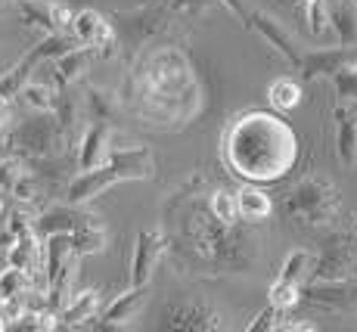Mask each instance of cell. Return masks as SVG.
Wrapping results in <instances>:
<instances>
[{
	"label": "cell",
	"mask_w": 357,
	"mask_h": 332,
	"mask_svg": "<svg viewBox=\"0 0 357 332\" xmlns=\"http://www.w3.org/2000/svg\"><path fill=\"white\" fill-rule=\"evenodd\" d=\"M298 158V137L280 115L245 112L230 121L224 134V162L236 177L255 183L283 181Z\"/></svg>",
	"instance_id": "1"
},
{
	"label": "cell",
	"mask_w": 357,
	"mask_h": 332,
	"mask_svg": "<svg viewBox=\"0 0 357 332\" xmlns=\"http://www.w3.org/2000/svg\"><path fill=\"white\" fill-rule=\"evenodd\" d=\"M155 162L153 152L146 146H121V149H109V158L102 165L91 171H81L75 181H68L66 186V202H87V199H97L100 193H106L109 186L121 183V181H143V177H153Z\"/></svg>",
	"instance_id": "2"
},
{
	"label": "cell",
	"mask_w": 357,
	"mask_h": 332,
	"mask_svg": "<svg viewBox=\"0 0 357 332\" xmlns=\"http://www.w3.org/2000/svg\"><path fill=\"white\" fill-rule=\"evenodd\" d=\"M286 218L307 227H324L339 214V193L324 177H305L286 193L283 199Z\"/></svg>",
	"instance_id": "3"
},
{
	"label": "cell",
	"mask_w": 357,
	"mask_h": 332,
	"mask_svg": "<svg viewBox=\"0 0 357 332\" xmlns=\"http://www.w3.org/2000/svg\"><path fill=\"white\" fill-rule=\"evenodd\" d=\"M357 271V230L326 236L320 255H314L311 280H348Z\"/></svg>",
	"instance_id": "4"
},
{
	"label": "cell",
	"mask_w": 357,
	"mask_h": 332,
	"mask_svg": "<svg viewBox=\"0 0 357 332\" xmlns=\"http://www.w3.org/2000/svg\"><path fill=\"white\" fill-rule=\"evenodd\" d=\"M66 140L63 121L53 112H38L16 130V146L29 158H50L53 149Z\"/></svg>",
	"instance_id": "5"
},
{
	"label": "cell",
	"mask_w": 357,
	"mask_h": 332,
	"mask_svg": "<svg viewBox=\"0 0 357 332\" xmlns=\"http://www.w3.org/2000/svg\"><path fill=\"white\" fill-rule=\"evenodd\" d=\"M72 34L81 47H93L97 56L102 59H112L115 56V47H119V38H115L112 25L100 16L97 10H78L72 19Z\"/></svg>",
	"instance_id": "6"
},
{
	"label": "cell",
	"mask_w": 357,
	"mask_h": 332,
	"mask_svg": "<svg viewBox=\"0 0 357 332\" xmlns=\"http://www.w3.org/2000/svg\"><path fill=\"white\" fill-rule=\"evenodd\" d=\"M357 62V47H324V50H311L301 56V81H317V78H333L335 72H342L345 66Z\"/></svg>",
	"instance_id": "7"
},
{
	"label": "cell",
	"mask_w": 357,
	"mask_h": 332,
	"mask_svg": "<svg viewBox=\"0 0 357 332\" xmlns=\"http://www.w3.org/2000/svg\"><path fill=\"white\" fill-rule=\"evenodd\" d=\"M162 329H187V332H211L224 329V317L205 304H171L162 314Z\"/></svg>",
	"instance_id": "8"
},
{
	"label": "cell",
	"mask_w": 357,
	"mask_h": 332,
	"mask_svg": "<svg viewBox=\"0 0 357 332\" xmlns=\"http://www.w3.org/2000/svg\"><path fill=\"white\" fill-rule=\"evenodd\" d=\"M168 242L159 230H143L137 233V246H134V258H130V286H149L155 264L165 255Z\"/></svg>",
	"instance_id": "9"
},
{
	"label": "cell",
	"mask_w": 357,
	"mask_h": 332,
	"mask_svg": "<svg viewBox=\"0 0 357 332\" xmlns=\"http://www.w3.org/2000/svg\"><path fill=\"white\" fill-rule=\"evenodd\" d=\"M245 29H252L255 34H261V38L267 40V47H273V50H277L280 56L289 62V66H295V68L301 66V56H305V53L295 47L292 34L286 31L273 16H267V13H249V19H245Z\"/></svg>",
	"instance_id": "10"
},
{
	"label": "cell",
	"mask_w": 357,
	"mask_h": 332,
	"mask_svg": "<svg viewBox=\"0 0 357 332\" xmlns=\"http://www.w3.org/2000/svg\"><path fill=\"white\" fill-rule=\"evenodd\" d=\"M305 301L329 310H348L357 304V286L351 280H311L305 286Z\"/></svg>",
	"instance_id": "11"
},
{
	"label": "cell",
	"mask_w": 357,
	"mask_h": 332,
	"mask_svg": "<svg viewBox=\"0 0 357 332\" xmlns=\"http://www.w3.org/2000/svg\"><path fill=\"white\" fill-rule=\"evenodd\" d=\"M91 218L93 214H84V211L75 209V202L53 205V209L40 211L38 218H34V236L50 239V236H56V233H75L78 227H84Z\"/></svg>",
	"instance_id": "12"
},
{
	"label": "cell",
	"mask_w": 357,
	"mask_h": 332,
	"mask_svg": "<svg viewBox=\"0 0 357 332\" xmlns=\"http://www.w3.org/2000/svg\"><path fill=\"white\" fill-rule=\"evenodd\" d=\"M143 301H146V286H130L125 295H119V299L102 310L97 320L87 323V329H121V326H128V323L137 317V310L143 308Z\"/></svg>",
	"instance_id": "13"
},
{
	"label": "cell",
	"mask_w": 357,
	"mask_h": 332,
	"mask_svg": "<svg viewBox=\"0 0 357 332\" xmlns=\"http://www.w3.org/2000/svg\"><path fill=\"white\" fill-rule=\"evenodd\" d=\"M109 140H112V128L109 121H93L91 128L84 130V140L78 146V168L91 171L102 165V158H109Z\"/></svg>",
	"instance_id": "14"
},
{
	"label": "cell",
	"mask_w": 357,
	"mask_h": 332,
	"mask_svg": "<svg viewBox=\"0 0 357 332\" xmlns=\"http://www.w3.org/2000/svg\"><path fill=\"white\" fill-rule=\"evenodd\" d=\"M335 146L345 165L357 162V106L342 100L335 106Z\"/></svg>",
	"instance_id": "15"
},
{
	"label": "cell",
	"mask_w": 357,
	"mask_h": 332,
	"mask_svg": "<svg viewBox=\"0 0 357 332\" xmlns=\"http://www.w3.org/2000/svg\"><path fill=\"white\" fill-rule=\"evenodd\" d=\"M97 310H100V292L97 289H84V292H78L63 310H59V326L63 329H78V326L87 329V323L100 317Z\"/></svg>",
	"instance_id": "16"
},
{
	"label": "cell",
	"mask_w": 357,
	"mask_h": 332,
	"mask_svg": "<svg viewBox=\"0 0 357 332\" xmlns=\"http://www.w3.org/2000/svg\"><path fill=\"white\" fill-rule=\"evenodd\" d=\"M329 25L339 44L357 47V3L354 0H329Z\"/></svg>",
	"instance_id": "17"
},
{
	"label": "cell",
	"mask_w": 357,
	"mask_h": 332,
	"mask_svg": "<svg viewBox=\"0 0 357 332\" xmlns=\"http://www.w3.org/2000/svg\"><path fill=\"white\" fill-rule=\"evenodd\" d=\"M97 59V50L93 47H81V44H75L72 50H66L63 56H56L53 62H56V72H59V78L66 81H75V78H81V75L87 72V66Z\"/></svg>",
	"instance_id": "18"
},
{
	"label": "cell",
	"mask_w": 357,
	"mask_h": 332,
	"mask_svg": "<svg viewBox=\"0 0 357 332\" xmlns=\"http://www.w3.org/2000/svg\"><path fill=\"white\" fill-rule=\"evenodd\" d=\"M236 202H239V218L249 220V224H258V220H267V214L273 211V202L267 193L255 190V186H243L236 193Z\"/></svg>",
	"instance_id": "19"
},
{
	"label": "cell",
	"mask_w": 357,
	"mask_h": 332,
	"mask_svg": "<svg viewBox=\"0 0 357 332\" xmlns=\"http://www.w3.org/2000/svg\"><path fill=\"white\" fill-rule=\"evenodd\" d=\"M40 261H44V248L38 246V236H19L13 242L10 248V267H19V271L25 273H34L40 267Z\"/></svg>",
	"instance_id": "20"
},
{
	"label": "cell",
	"mask_w": 357,
	"mask_h": 332,
	"mask_svg": "<svg viewBox=\"0 0 357 332\" xmlns=\"http://www.w3.org/2000/svg\"><path fill=\"white\" fill-rule=\"evenodd\" d=\"M72 239H75V252L78 255H97L106 248V227L100 224V218H91L84 227H78L72 233Z\"/></svg>",
	"instance_id": "21"
},
{
	"label": "cell",
	"mask_w": 357,
	"mask_h": 332,
	"mask_svg": "<svg viewBox=\"0 0 357 332\" xmlns=\"http://www.w3.org/2000/svg\"><path fill=\"white\" fill-rule=\"evenodd\" d=\"M311 271H314V255L307 248H295V252L286 255L283 267H280V280L301 286L305 280H311Z\"/></svg>",
	"instance_id": "22"
},
{
	"label": "cell",
	"mask_w": 357,
	"mask_h": 332,
	"mask_svg": "<svg viewBox=\"0 0 357 332\" xmlns=\"http://www.w3.org/2000/svg\"><path fill=\"white\" fill-rule=\"evenodd\" d=\"M295 6L301 10L314 38H324L326 31H333V25H329V0H295Z\"/></svg>",
	"instance_id": "23"
},
{
	"label": "cell",
	"mask_w": 357,
	"mask_h": 332,
	"mask_svg": "<svg viewBox=\"0 0 357 332\" xmlns=\"http://www.w3.org/2000/svg\"><path fill=\"white\" fill-rule=\"evenodd\" d=\"M267 100H271L273 109L280 112H289L301 103V84L292 78H277L271 87H267Z\"/></svg>",
	"instance_id": "24"
},
{
	"label": "cell",
	"mask_w": 357,
	"mask_h": 332,
	"mask_svg": "<svg viewBox=\"0 0 357 332\" xmlns=\"http://www.w3.org/2000/svg\"><path fill=\"white\" fill-rule=\"evenodd\" d=\"M19 16L29 29H38L44 34H53L56 25H53V16H50V3H38V0H19Z\"/></svg>",
	"instance_id": "25"
},
{
	"label": "cell",
	"mask_w": 357,
	"mask_h": 332,
	"mask_svg": "<svg viewBox=\"0 0 357 332\" xmlns=\"http://www.w3.org/2000/svg\"><path fill=\"white\" fill-rule=\"evenodd\" d=\"M22 100L29 103L34 112H53L56 109V91L50 84H44V81H29L22 87Z\"/></svg>",
	"instance_id": "26"
},
{
	"label": "cell",
	"mask_w": 357,
	"mask_h": 332,
	"mask_svg": "<svg viewBox=\"0 0 357 332\" xmlns=\"http://www.w3.org/2000/svg\"><path fill=\"white\" fill-rule=\"evenodd\" d=\"M267 299H271L273 308H280V310H292L295 304H298L301 299H305V289L298 286V282H286V280H273V286H271V292H267Z\"/></svg>",
	"instance_id": "27"
},
{
	"label": "cell",
	"mask_w": 357,
	"mask_h": 332,
	"mask_svg": "<svg viewBox=\"0 0 357 332\" xmlns=\"http://www.w3.org/2000/svg\"><path fill=\"white\" fill-rule=\"evenodd\" d=\"M208 209L215 214L218 220H224V224H236L239 220V202H236V193L230 190H215L208 196Z\"/></svg>",
	"instance_id": "28"
},
{
	"label": "cell",
	"mask_w": 357,
	"mask_h": 332,
	"mask_svg": "<svg viewBox=\"0 0 357 332\" xmlns=\"http://www.w3.org/2000/svg\"><path fill=\"white\" fill-rule=\"evenodd\" d=\"M59 317L53 314V308L50 310H22V314L16 317V323H10V329H19V332H25V329H34V332H44V329H59Z\"/></svg>",
	"instance_id": "29"
},
{
	"label": "cell",
	"mask_w": 357,
	"mask_h": 332,
	"mask_svg": "<svg viewBox=\"0 0 357 332\" xmlns=\"http://www.w3.org/2000/svg\"><path fill=\"white\" fill-rule=\"evenodd\" d=\"M333 84H335V93H339V100L357 103V62L345 66L342 72H335L333 75Z\"/></svg>",
	"instance_id": "30"
},
{
	"label": "cell",
	"mask_w": 357,
	"mask_h": 332,
	"mask_svg": "<svg viewBox=\"0 0 357 332\" xmlns=\"http://www.w3.org/2000/svg\"><path fill=\"white\" fill-rule=\"evenodd\" d=\"M91 96V115H93V121H112V115H115V109H119V100H115L112 93H106V91H91L87 93Z\"/></svg>",
	"instance_id": "31"
},
{
	"label": "cell",
	"mask_w": 357,
	"mask_h": 332,
	"mask_svg": "<svg viewBox=\"0 0 357 332\" xmlns=\"http://www.w3.org/2000/svg\"><path fill=\"white\" fill-rule=\"evenodd\" d=\"M25 271H19V267H10V271H3L0 273V299L3 301H13L19 292H22V286H25Z\"/></svg>",
	"instance_id": "32"
},
{
	"label": "cell",
	"mask_w": 357,
	"mask_h": 332,
	"mask_svg": "<svg viewBox=\"0 0 357 332\" xmlns=\"http://www.w3.org/2000/svg\"><path fill=\"white\" fill-rule=\"evenodd\" d=\"M280 317H283V310H280V308H273V304H271V308H264V310H261V314L255 317V320H252L249 323V326H245V329H249V332H264V329H280Z\"/></svg>",
	"instance_id": "33"
},
{
	"label": "cell",
	"mask_w": 357,
	"mask_h": 332,
	"mask_svg": "<svg viewBox=\"0 0 357 332\" xmlns=\"http://www.w3.org/2000/svg\"><path fill=\"white\" fill-rule=\"evenodd\" d=\"M50 16H53V25H56V31H72L75 10L68 3H59V0H53V3H50Z\"/></svg>",
	"instance_id": "34"
},
{
	"label": "cell",
	"mask_w": 357,
	"mask_h": 332,
	"mask_svg": "<svg viewBox=\"0 0 357 332\" xmlns=\"http://www.w3.org/2000/svg\"><path fill=\"white\" fill-rule=\"evenodd\" d=\"M211 3H218V0H171V10H177V13H202V10H208Z\"/></svg>",
	"instance_id": "35"
},
{
	"label": "cell",
	"mask_w": 357,
	"mask_h": 332,
	"mask_svg": "<svg viewBox=\"0 0 357 332\" xmlns=\"http://www.w3.org/2000/svg\"><path fill=\"white\" fill-rule=\"evenodd\" d=\"M218 3H224L227 10L233 13L236 19H243V25H245V19H249V13H245V6H243V0H218Z\"/></svg>",
	"instance_id": "36"
},
{
	"label": "cell",
	"mask_w": 357,
	"mask_h": 332,
	"mask_svg": "<svg viewBox=\"0 0 357 332\" xmlns=\"http://www.w3.org/2000/svg\"><path fill=\"white\" fill-rule=\"evenodd\" d=\"M3 329H10V323H6V320H3V314H0V332H3Z\"/></svg>",
	"instance_id": "37"
},
{
	"label": "cell",
	"mask_w": 357,
	"mask_h": 332,
	"mask_svg": "<svg viewBox=\"0 0 357 332\" xmlns=\"http://www.w3.org/2000/svg\"><path fill=\"white\" fill-rule=\"evenodd\" d=\"M3 158H10V152H6V146H0V162H3Z\"/></svg>",
	"instance_id": "38"
},
{
	"label": "cell",
	"mask_w": 357,
	"mask_h": 332,
	"mask_svg": "<svg viewBox=\"0 0 357 332\" xmlns=\"http://www.w3.org/2000/svg\"><path fill=\"white\" fill-rule=\"evenodd\" d=\"M280 3H295V0H280Z\"/></svg>",
	"instance_id": "39"
},
{
	"label": "cell",
	"mask_w": 357,
	"mask_h": 332,
	"mask_svg": "<svg viewBox=\"0 0 357 332\" xmlns=\"http://www.w3.org/2000/svg\"><path fill=\"white\" fill-rule=\"evenodd\" d=\"M0 6H3V0H0Z\"/></svg>",
	"instance_id": "40"
},
{
	"label": "cell",
	"mask_w": 357,
	"mask_h": 332,
	"mask_svg": "<svg viewBox=\"0 0 357 332\" xmlns=\"http://www.w3.org/2000/svg\"><path fill=\"white\" fill-rule=\"evenodd\" d=\"M354 3H357V0H354Z\"/></svg>",
	"instance_id": "41"
}]
</instances>
